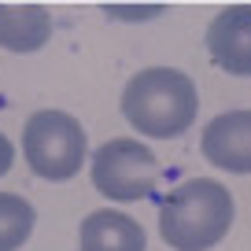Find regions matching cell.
Masks as SVG:
<instances>
[{"instance_id":"cell-1","label":"cell","mask_w":251,"mask_h":251,"mask_svg":"<svg viewBox=\"0 0 251 251\" xmlns=\"http://www.w3.org/2000/svg\"><path fill=\"white\" fill-rule=\"evenodd\" d=\"M233 196L214 177L181 181L159 207V233L174 251H211L233 229Z\"/></svg>"},{"instance_id":"cell-2","label":"cell","mask_w":251,"mask_h":251,"mask_svg":"<svg viewBox=\"0 0 251 251\" xmlns=\"http://www.w3.org/2000/svg\"><path fill=\"white\" fill-rule=\"evenodd\" d=\"M200 93L192 78L174 67H148L133 74L122 93V115L137 133L166 141V137L185 133L196 122Z\"/></svg>"},{"instance_id":"cell-3","label":"cell","mask_w":251,"mask_h":251,"mask_svg":"<svg viewBox=\"0 0 251 251\" xmlns=\"http://www.w3.org/2000/svg\"><path fill=\"white\" fill-rule=\"evenodd\" d=\"M23 151L33 174L67 181L85 163V126L67 111H37L23 126Z\"/></svg>"},{"instance_id":"cell-4","label":"cell","mask_w":251,"mask_h":251,"mask_svg":"<svg viewBox=\"0 0 251 251\" xmlns=\"http://www.w3.org/2000/svg\"><path fill=\"white\" fill-rule=\"evenodd\" d=\"M159 159L148 144L129 141V137H115V141L100 144L93 155V185L100 188V196L115 200V203H133L144 200L159 188Z\"/></svg>"},{"instance_id":"cell-5","label":"cell","mask_w":251,"mask_h":251,"mask_svg":"<svg viewBox=\"0 0 251 251\" xmlns=\"http://www.w3.org/2000/svg\"><path fill=\"white\" fill-rule=\"evenodd\" d=\"M200 151L226 174H251V111H226L203 126Z\"/></svg>"},{"instance_id":"cell-6","label":"cell","mask_w":251,"mask_h":251,"mask_svg":"<svg viewBox=\"0 0 251 251\" xmlns=\"http://www.w3.org/2000/svg\"><path fill=\"white\" fill-rule=\"evenodd\" d=\"M207 52L218 71L251 78V4H233L214 15L207 30Z\"/></svg>"},{"instance_id":"cell-7","label":"cell","mask_w":251,"mask_h":251,"mask_svg":"<svg viewBox=\"0 0 251 251\" xmlns=\"http://www.w3.org/2000/svg\"><path fill=\"white\" fill-rule=\"evenodd\" d=\"M144 248H148V236H144L141 222L122 211L100 207L81 222V251H144Z\"/></svg>"},{"instance_id":"cell-8","label":"cell","mask_w":251,"mask_h":251,"mask_svg":"<svg viewBox=\"0 0 251 251\" xmlns=\"http://www.w3.org/2000/svg\"><path fill=\"white\" fill-rule=\"evenodd\" d=\"M52 37V15L41 4H0V48L37 52Z\"/></svg>"},{"instance_id":"cell-9","label":"cell","mask_w":251,"mask_h":251,"mask_svg":"<svg viewBox=\"0 0 251 251\" xmlns=\"http://www.w3.org/2000/svg\"><path fill=\"white\" fill-rule=\"evenodd\" d=\"M33 203L15 192H0V251H19L33 233Z\"/></svg>"},{"instance_id":"cell-10","label":"cell","mask_w":251,"mask_h":251,"mask_svg":"<svg viewBox=\"0 0 251 251\" xmlns=\"http://www.w3.org/2000/svg\"><path fill=\"white\" fill-rule=\"evenodd\" d=\"M107 15H115V19H151V15H159V8H107Z\"/></svg>"},{"instance_id":"cell-11","label":"cell","mask_w":251,"mask_h":251,"mask_svg":"<svg viewBox=\"0 0 251 251\" xmlns=\"http://www.w3.org/2000/svg\"><path fill=\"white\" fill-rule=\"evenodd\" d=\"M11 163H15V148H11V141L4 133H0V177L11 170Z\"/></svg>"}]
</instances>
